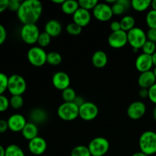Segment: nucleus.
Instances as JSON below:
<instances>
[{"mask_svg":"<svg viewBox=\"0 0 156 156\" xmlns=\"http://www.w3.org/2000/svg\"><path fill=\"white\" fill-rule=\"evenodd\" d=\"M42 13L43 4L39 0H25L21 2L17 16L23 24H31L37 22Z\"/></svg>","mask_w":156,"mask_h":156,"instance_id":"nucleus-1","label":"nucleus"},{"mask_svg":"<svg viewBox=\"0 0 156 156\" xmlns=\"http://www.w3.org/2000/svg\"><path fill=\"white\" fill-rule=\"evenodd\" d=\"M152 103L156 105V83L149 89V98Z\"/></svg>","mask_w":156,"mask_h":156,"instance_id":"nucleus-40","label":"nucleus"},{"mask_svg":"<svg viewBox=\"0 0 156 156\" xmlns=\"http://www.w3.org/2000/svg\"><path fill=\"white\" fill-rule=\"evenodd\" d=\"M0 135H1V133H0Z\"/></svg>","mask_w":156,"mask_h":156,"instance_id":"nucleus-55","label":"nucleus"},{"mask_svg":"<svg viewBox=\"0 0 156 156\" xmlns=\"http://www.w3.org/2000/svg\"><path fill=\"white\" fill-rule=\"evenodd\" d=\"M152 62H153V66L155 67H156V52L154 53L153 55H152Z\"/></svg>","mask_w":156,"mask_h":156,"instance_id":"nucleus-51","label":"nucleus"},{"mask_svg":"<svg viewBox=\"0 0 156 156\" xmlns=\"http://www.w3.org/2000/svg\"><path fill=\"white\" fill-rule=\"evenodd\" d=\"M8 5H9V0H0V13L8 9Z\"/></svg>","mask_w":156,"mask_h":156,"instance_id":"nucleus-45","label":"nucleus"},{"mask_svg":"<svg viewBox=\"0 0 156 156\" xmlns=\"http://www.w3.org/2000/svg\"><path fill=\"white\" fill-rule=\"evenodd\" d=\"M9 102L10 107L15 110H18L21 109L24 105V98L22 95H12L9 99Z\"/></svg>","mask_w":156,"mask_h":156,"instance_id":"nucleus-29","label":"nucleus"},{"mask_svg":"<svg viewBox=\"0 0 156 156\" xmlns=\"http://www.w3.org/2000/svg\"><path fill=\"white\" fill-rule=\"evenodd\" d=\"M5 156H25V154L19 146L11 144L5 148Z\"/></svg>","mask_w":156,"mask_h":156,"instance_id":"nucleus-26","label":"nucleus"},{"mask_svg":"<svg viewBox=\"0 0 156 156\" xmlns=\"http://www.w3.org/2000/svg\"><path fill=\"white\" fill-rule=\"evenodd\" d=\"M139 95L141 98H149V89H146V88H140V91H139Z\"/></svg>","mask_w":156,"mask_h":156,"instance_id":"nucleus-46","label":"nucleus"},{"mask_svg":"<svg viewBox=\"0 0 156 156\" xmlns=\"http://www.w3.org/2000/svg\"><path fill=\"white\" fill-rule=\"evenodd\" d=\"M79 108L73 102H63L57 108V116L64 121H73L79 117Z\"/></svg>","mask_w":156,"mask_h":156,"instance_id":"nucleus-4","label":"nucleus"},{"mask_svg":"<svg viewBox=\"0 0 156 156\" xmlns=\"http://www.w3.org/2000/svg\"><path fill=\"white\" fill-rule=\"evenodd\" d=\"M73 22L76 23L81 27H86L89 24L91 20V15L89 11L79 8L76 13L73 15Z\"/></svg>","mask_w":156,"mask_h":156,"instance_id":"nucleus-17","label":"nucleus"},{"mask_svg":"<svg viewBox=\"0 0 156 156\" xmlns=\"http://www.w3.org/2000/svg\"><path fill=\"white\" fill-rule=\"evenodd\" d=\"M92 15L98 21L106 22L112 18L114 14L111 5L106 2H98L92 10Z\"/></svg>","mask_w":156,"mask_h":156,"instance_id":"nucleus-9","label":"nucleus"},{"mask_svg":"<svg viewBox=\"0 0 156 156\" xmlns=\"http://www.w3.org/2000/svg\"><path fill=\"white\" fill-rule=\"evenodd\" d=\"M8 80L9 77L5 73H0V95L3 94L8 90Z\"/></svg>","mask_w":156,"mask_h":156,"instance_id":"nucleus-37","label":"nucleus"},{"mask_svg":"<svg viewBox=\"0 0 156 156\" xmlns=\"http://www.w3.org/2000/svg\"><path fill=\"white\" fill-rule=\"evenodd\" d=\"M9 129V125H8L7 120L1 119L0 120V133L6 132Z\"/></svg>","mask_w":156,"mask_h":156,"instance_id":"nucleus-44","label":"nucleus"},{"mask_svg":"<svg viewBox=\"0 0 156 156\" xmlns=\"http://www.w3.org/2000/svg\"><path fill=\"white\" fill-rule=\"evenodd\" d=\"M47 52L39 46L30 47L27 53V60L35 67H41L47 63Z\"/></svg>","mask_w":156,"mask_h":156,"instance_id":"nucleus-6","label":"nucleus"},{"mask_svg":"<svg viewBox=\"0 0 156 156\" xmlns=\"http://www.w3.org/2000/svg\"><path fill=\"white\" fill-rule=\"evenodd\" d=\"M151 7H152V9L156 11V0H153V1H152V3H151Z\"/></svg>","mask_w":156,"mask_h":156,"instance_id":"nucleus-52","label":"nucleus"},{"mask_svg":"<svg viewBox=\"0 0 156 156\" xmlns=\"http://www.w3.org/2000/svg\"><path fill=\"white\" fill-rule=\"evenodd\" d=\"M147 39L156 44V30L155 29H149L146 33Z\"/></svg>","mask_w":156,"mask_h":156,"instance_id":"nucleus-42","label":"nucleus"},{"mask_svg":"<svg viewBox=\"0 0 156 156\" xmlns=\"http://www.w3.org/2000/svg\"><path fill=\"white\" fill-rule=\"evenodd\" d=\"M9 129L14 133L21 132L27 124L26 118L21 114H14L7 120Z\"/></svg>","mask_w":156,"mask_h":156,"instance_id":"nucleus-14","label":"nucleus"},{"mask_svg":"<svg viewBox=\"0 0 156 156\" xmlns=\"http://www.w3.org/2000/svg\"><path fill=\"white\" fill-rule=\"evenodd\" d=\"M152 115H153L154 120H155L156 121V105H155V108H154V110H153V113H152Z\"/></svg>","mask_w":156,"mask_h":156,"instance_id":"nucleus-53","label":"nucleus"},{"mask_svg":"<svg viewBox=\"0 0 156 156\" xmlns=\"http://www.w3.org/2000/svg\"><path fill=\"white\" fill-rule=\"evenodd\" d=\"M62 27L61 23L56 19H51L47 21L44 27V32L48 34L51 37H56L61 34Z\"/></svg>","mask_w":156,"mask_h":156,"instance_id":"nucleus-19","label":"nucleus"},{"mask_svg":"<svg viewBox=\"0 0 156 156\" xmlns=\"http://www.w3.org/2000/svg\"><path fill=\"white\" fill-rule=\"evenodd\" d=\"M79 1L76 0H66L61 5V9L64 14L68 15H73L79 9Z\"/></svg>","mask_w":156,"mask_h":156,"instance_id":"nucleus-23","label":"nucleus"},{"mask_svg":"<svg viewBox=\"0 0 156 156\" xmlns=\"http://www.w3.org/2000/svg\"><path fill=\"white\" fill-rule=\"evenodd\" d=\"M120 26H121V30L126 32V33L130 30H132L133 28H134L136 25L135 18L132 15H125V16H123L120 21Z\"/></svg>","mask_w":156,"mask_h":156,"instance_id":"nucleus-24","label":"nucleus"},{"mask_svg":"<svg viewBox=\"0 0 156 156\" xmlns=\"http://www.w3.org/2000/svg\"><path fill=\"white\" fill-rule=\"evenodd\" d=\"M132 156H148L147 155H146L145 153H143V152H135L134 154H133Z\"/></svg>","mask_w":156,"mask_h":156,"instance_id":"nucleus-49","label":"nucleus"},{"mask_svg":"<svg viewBox=\"0 0 156 156\" xmlns=\"http://www.w3.org/2000/svg\"><path fill=\"white\" fill-rule=\"evenodd\" d=\"M10 107L9 99L4 94L0 95V113L5 112Z\"/></svg>","mask_w":156,"mask_h":156,"instance_id":"nucleus-38","label":"nucleus"},{"mask_svg":"<svg viewBox=\"0 0 156 156\" xmlns=\"http://www.w3.org/2000/svg\"><path fill=\"white\" fill-rule=\"evenodd\" d=\"M152 1L150 0H132L131 7L138 12H143L147 10L151 6Z\"/></svg>","mask_w":156,"mask_h":156,"instance_id":"nucleus-25","label":"nucleus"},{"mask_svg":"<svg viewBox=\"0 0 156 156\" xmlns=\"http://www.w3.org/2000/svg\"><path fill=\"white\" fill-rule=\"evenodd\" d=\"M99 110L97 105L91 101H85L79 108V117L85 121H91L98 115Z\"/></svg>","mask_w":156,"mask_h":156,"instance_id":"nucleus-10","label":"nucleus"},{"mask_svg":"<svg viewBox=\"0 0 156 156\" xmlns=\"http://www.w3.org/2000/svg\"><path fill=\"white\" fill-rule=\"evenodd\" d=\"M88 148L91 156H104L109 151L110 143L105 137L98 136L91 140Z\"/></svg>","mask_w":156,"mask_h":156,"instance_id":"nucleus-8","label":"nucleus"},{"mask_svg":"<svg viewBox=\"0 0 156 156\" xmlns=\"http://www.w3.org/2000/svg\"><path fill=\"white\" fill-rule=\"evenodd\" d=\"M79 7L85 10H93L96 5L98 4V0H79Z\"/></svg>","mask_w":156,"mask_h":156,"instance_id":"nucleus-35","label":"nucleus"},{"mask_svg":"<svg viewBox=\"0 0 156 156\" xmlns=\"http://www.w3.org/2000/svg\"><path fill=\"white\" fill-rule=\"evenodd\" d=\"M152 72H153L154 75H155V78H156V67H155V68L153 69V70H152Z\"/></svg>","mask_w":156,"mask_h":156,"instance_id":"nucleus-54","label":"nucleus"},{"mask_svg":"<svg viewBox=\"0 0 156 156\" xmlns=\"http://www.w3.org/2000/svg\"><path fill=\"white\" fill-rule=\"evenodd\" d=\"M39 28L36 24H23L20 30V36L23 42L28 45H34L37 43L40 36Z\"/></svg>","mask_w":156,"mask_h":156,"instance_id":"nucleus-7","label":"nucleus"},{"mask_svg":"<svg viewBox=\"0 0 156 156\" xmlns=\"http://www.w3.org/2000/svg\"><path fill=\"white\" fill-rule=\"evenodd\" d=\"M7 38V30H6L5 27L0 24V46L5 43Z\"/></svg>","mask_w":156,"mask_h":156,"instance_id":"nucleus-41","label":"nucleus"},{"mask_svg":"<svg viewBox=\"0 0 156 156\" xmlns=\"http://www.w3.org/2000/svg\"><path fill=\"white\" fill-rule=\"evenodd\" d=\"M70 156H91V155L88 146L80 145L73 148Z\"/></svg>","mask_w":156,"mask_h":156,"instance_id":"nucleus-28","label":"nucleus"},{"mask_svg":"<svg viewBox=\"0 0 156 156\" xmlns=\"http://www.w3.org/2000/svg\"><path fill=\"white\" fill-rule=\"evenodd\" d=\"M146 112V106L141 101H136L131 103L127 108V116L133 120H140Z\"/></svg>","mask_w":156,"mask_h":156,"instance_id":"nucleus-12","label":"nucleus"},{"mask_svg":"<svg viewBox=\"0 0 156 156\" xmlns=\"http://www.w3.org/2000/svg\"><path fill=\"white\" fill-rule=\"evenodd\" d=\"M111 9H112V12L114 15H121L123 14H124L126 11H127L126 8L118 0H117V2L114 5H111Z\"/></svg>","mask_w":156,"mask_h":156,"instance_id":"nucleus-36","label":"nucleus"},{"mask_svg":"<svg viewBox=\"0 0 156 156\" xmlns=\"http://www.w3.org/2000/svg\"><path fill=\"white\" fill-rule=\"evenodd\" d=\"M66 30L69 34L73 35V36H77V35H79L82 33V27H81L80 26H79L73 21V22L67 24L66 27Z\"/></svg>","mask_w":156,"mask_h":156,"instance_id":"nucleus-33","label":"nucleus"},{"mask_svg":"<svg viewBox=\"0 0 156 156\" xmlns=\"http://www.w3.org/2000/svg\"><path fill=\"white\" fill-rule=\"evenodd\" d=\"M108 44L114 49H120L128 44L127 33L120 30L119 31L111 32L108 39Z\"/></svg>","mask_w":156,"mask_h":156,"instance_id":"nucleus-11","label":"nucleus"},{"mask_svg":"<svg viewBox=\"0 0 156 156\" xmlns=\"http://www.w3.org/2000/svg\"><path fill=\"white\" fill-rule=\"evenodd\" d=\"M62 97L64 102H74L75 99L77 97V94L75 90L69 87L62 91Z\"/></svg>","mask_w":156,"mask_h":156,"instance_id":"nucleus-30","label":"nucleus"},{"mask_svg":"<svg viewBox=\"0 0 156 156\" xmlns=\"http://www.w3.org/2000/svg\"><path fill=\"white\" fill-rule=\"evenodd\" d=\"M111 30H112V32H116L119 31V30H121V26H120V21H114L111 23Z\"/></svg>","mask_w":156,"mask_h":156,"instance_id":"nucleus-43","label":"nucleus"},{"mask_svg":"<svg viewBox=\"0 0 156 156\" xmlns=\"http://www.w3.org/2000/svg\"><path fill=\"white\" fill-rule=\"evenodd\" d=\"M62 58L59 53L56 51H52L47 53V62L51 66H58L62 62Z\"/></svg>","mask_w":156,"mask_h":156,"instance_id":"nucleus-27","label":"nucleus"},{"mask_svg":"<svg viewBox=\"0 0 156 156\" xmlns=\"http://www.w3.org/2000/svg\"><path fill=\"white\" fill-rule=\"evenodd\" d=\"M135 66L140 73L151 71L152 68L154 66L152 56L145 53L140 54L136 59Z\"/></svg>","mask_w":156,"mask_h":156,"instance_id":"nucleus-16","label":"nucleus"},{"mask_svg":"<svg viewBox=\"0 0 156 156\" xmlns=\"http://www.w3.org/2000/svg\"><path fill=\"white\" fill-rule=\"evenodd\" d=\"M5 149L2 145H0V156H5Z\"/></svg>","mask_w":156,"mask_h":156,"instance_id":"nucleus-48","label":"nucleus"},{"mask_svg":"<svg viewBox=\"0 0 156 156\" xmlns=\"http://www.w3.org/2000/svg\"><path fill=\"white\" fill-rule=\"evenodd\" d=\"M38 133H39V130H38L37 125L32 122H27L23 130L21 131L22 136L28 141H30L38 136Z\"/></svg>","mask_w":156,"mask_h":156,"instance_id":"nucleus-22","label":"nucleus"},{"mask_svg":"<svg viewBox=\"0 0 156 156\" xmlns=\"http://www.w3.org/2000/svg\"><path fill=\"white\" fill-rule=\"evenodd\" d=\"M51 37L47 34L46 32H42L40 34V36L37 40V44L38 46L42 48L47 47L50 45V42H51Z\"/></svg>","mask_w":156,"mask_h":156,"instance_id":"nucleus-32","label":"nucleus"},{"mask_svg":"<svg viewBox=\"0 0 156 156\" xmlns=\"http://www.w3.org/2000/svg\"><path fill=\"white\" fill-rule=\"evenodd\" d=\"M47 149V141L41 136H37L36 138L28 142V149L30 153L34 155H43Z\"/></svg>","mask_w":156,"mask_h":156,"instance_id":"nucleus-15","label":"nucleus"},{"mask_svg":"<svg viewBox=\"0 0 156 156\" xmlns=\"http://www.w3.org/2000/svg\"><path fill=\"white\" fill-rule=\"evenodd\" d=\"M30 118L32 123L37 125L42 124L48 120V114L43 108H36L30 111Z\"/></svg>","mask_w":156,"mask_h":156,"instance_id":"nucleus-20","label":"nucleus"},{"mask_svg":"<svg viewBox=\"0 0 156 156\" xmlns=\"http://www.w3.org/2000/svg\"><path fill=\"white\" fill-rule=\"evenodd\" d=\"M21 2L19 0H9V5H8V9L12 12H18L21 6Z\"/></svg>","mask_w":156,"mask_h":156,"instance_id":"nucleus-39","label":"nucleus"},{"mask_svg":"<svg viewBox=\"0 0 156 156\" xmlns=\"http://www.w3.org/2000/svg\"><path fill=\"white\" fill-rule=\"evenodd\" d=\"M108 57L106 53L102 50H97L94 52L91 57V62L93 66L97 69H103L107 66Z\"/></svg>","mask_w":156,"mask_h":156,"instance_id":"nucleus-21","label":"nucleus"},{"mask_svg":"<svg viewBox=\"0 0 156 156\" xmlns=\"http://www.w3.org/2000/svg\"><path fill=\"white\" fill-rule=\"evenodd\" d=\"M155 83L156 78L152 70L140 73L138 78V85L140 87V88L149 89Z\"/></svg>","mask_w":156,"mask_h":156,"instance_id":"nucleus-18","label":"nucleus"},{"mask_svg":"<svg viewBox=\"0 0 156 156\" xmlns=\"http://www.w3.org/2000/svg\"><path fill=\"white\" fill-rule=\"evenodd\" d=\"M128 44L134 52H138L142 49L145 43L148 41L146 33L140 27H135L127 32Z\"/></svg>","mask_w":156,"mask_h":156,"instance_id":"nucleus-3","label":"nucleus"},{"mask_svg":"<svg viewBox=\"0 0 156 156\" xmlns=\"http://www.w3.org/2000/svg\"><path fill=\"white\" fill-rule=\"evenodd\" d=\"M142 50H143V53L152 56L156 52V44L148 40L142 47Z\"/></svg>","mask_w":156,"mask_h":156,"instance_id":"nucleus-34","label":"nucleus"},{"mask_svg":"<svg viewBox=\"0 0 156 156\" xmlns=\"http://www.w3.org/2000/svg\"><path fill=\"white\" fill-rule=\"evenodd\" d=\"M64 1H65V0H52V2L56 5H61L63 3Z\"/></svg>","mask_w":156,"mask_h":156,"instance_id":"nucleus-50","label":"nucleus"},{"mask_svg":"<svg viewBox=\"0 0 156 156\" xmlns=\"http://www.w3.org/2000/svg\"><path fill=\"white\" fill-rule=\"evenodd\" d=\"M140 152L148 156L156 154V133L152 130L143 132L139 139Z\"/></svg>","mask_w":156,"mask_h":156,"instance_id":"nucleus-2","label":"nucleus"},{"mask_svg":"<svg viewBox=\"0 0 156 156\" xmlns=\"http://www.w3.org/2000/svg\"><path fill=\"white\" fill-rule=\"evenodd\" d=\"M146 22L149 29H155L156 30V11H149L146 17Z\"/></svg>","mask_w":156,"mask_h":156,"instance_id":"nucleus-31","label":"nucleus"},{"mask_svg":"<svg viewBox=\"0 0 156 156\" xmlns=\"http://www.w3.org/2000/svg\"><path fill=\"white\" fill-rule=\"evenodd\" d=\"M85 102V99H84L82 97V96H78L77 95V97L76 98V99H75V101H74V102H73V103H74L75 105H77L79 108H80V107L82 106V105H83Z\"/></svg>","mask_w":156,"mask_h":156,"instance_id":"nucleus-47","label":"nucleus"},{"mask_svg":"<svg viewBox=\"0 0 156 156\" xmlns=\"http://www.w3.org/2000/svg\"><path fill=\"white\" fill-rule=\"evenodd\" d=\"M27 89V82L23 76L13 74L9 77L8 91L12 95H22Z\"/></svg>","mask_w":156,"mask_h":156,"instance_id":"nucleus-5","label":"nucleus"},{"mask_svg":"<svg viewBox=\"0 0 156 156\" xmlns=\"http://www.w3.org/2000/svg\"><path fill=\"white\" fill-rule=\"evenodd\" d=\"M52 83L55 88L62 91L66 88H69V85L71 84V79H70L69 76L66 73L59 71L53 75Z\"/></svg>","mask_w":156,"mask_h":156,"instance_id":"nucleus-13","label":"nucleus"}]
</instances>
